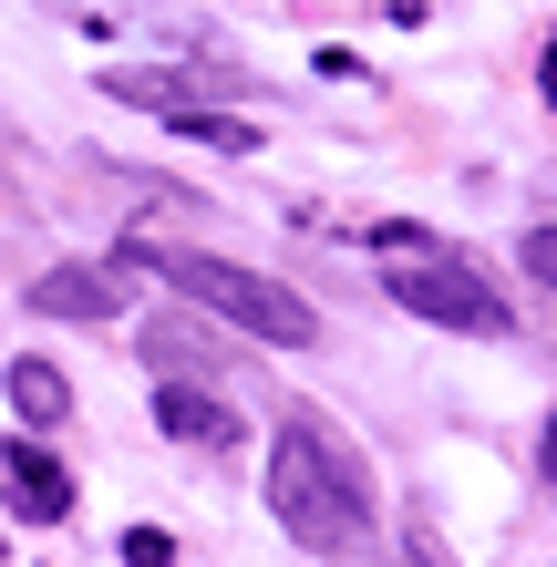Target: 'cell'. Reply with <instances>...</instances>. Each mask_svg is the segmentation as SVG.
<instances>
[{
    "label": "cell",
    "instance_id": "9",
    "mask_svg": "<svg viewBox=\"0 0 557 567\" xmlns=\"http://www.w3.org/2000/svg\"><path fill=\"white\" fill-rule=\"evenodd\" d=\"M166 124H176V135H196V145H217V155H248V145H258L248 114H207V104H166Z\"/></svg>",
    "mask_w": 557,
    "mask_h": 567
},
{
    "label": "cell",
    "instance_id": "12",
    "mask_svg": "<svg viewBox=\"0 0 557 567\" xmlns=\"http://www.w3.org/2000/svg\"><path fill=\"white\" fill-rule=\"evenodd\" d=\"M403 567H454V557H444L434 526H403Z\"/></svg>",
    "mask_w": 557,
    "mask_h": 567
},
{
    "label": "cell",
    "instance_id": "5",
    "mask_svg": "<svg viewBox=\"0 0 557 567\" xmlns=\"http://www.w3.org/2000/svg\"><path fill=\"white\" fill-rule=\"evenodd\" d=\"M155 433H176V444H196V454H227L248 423L227 413L217 392H196V382H155Z\"/></svg>",
    "mask_w": 557,
    "mask_h": 567
},
{
    "label": "cell",
    "instance_id": "4",
    "mask_svg": "<svg viewBox=\"0 0 557 567\" xmlns=\"http://www.w3.org/2000/svg\"><path fill=\"white\" fill-rule=\"evenodd\" d=\"M0 495H11V516H31V526L73 516V475H62V454L42 433H11V444H0Z\"/></svg>",
    "mask_w": 557,
    "mask_h": 567
},
{
    "label": "cell",
    "instance_id": "7",
    "mask_svg": "<svg viewBox=\"0 0 557 567\" xmlns=\"http://www.w3.org/2000/svg\"><path fill=\"white\" fill-rule=\"evenodd\" d=\"M11 413H21V433H62L73 423V382L52 361H11Z\"/></svg>",
    "mask_w": 557,
    "mask_h": 567
},
{
    "label": "cell",
    "instance_id": "10",
    "mask_svg": "<svg viewBox=\"0 0 557 567\" xmlns=\"http://www.w3.org/2000/svg\"><path fill=\"white\" fill-rule=\"evenodd\" d=\"M124 567H176V547H166V526H124Z\"/></svg>",
    "mask_w": 557,
    "mask_h": 567
},
{
    "label": "cell",
    "instance_id": "13",
    "mask_svg": "<svg viewBox=\"0 0 557 567\" xmlns=\"http://www.w3.org/2000/svg\"><path fill=\"white\" fill-rule=\"evenodd\" d=\"M537 464H547V485H557V413H547V433H537Z\"/></svg>",
    "mask_w": 557,
    "mask_h": 567
},
{
    "label": "cell",
    "instance_id": "2",
    "mask_svg": "<svg viewBox=\"0 0 557 567\" xmlns=\"http://www.w3.org/2000/svg\"><path fill=\"white\" fill-rule=\"evenodd\" d=\"M124 269H155L166 289H186L196 310H217V320H238L248 341H269V351H310V341H320V310H310L300 289H279L269 269H238V258H217V248L135 238V248H124Z\"/></svg>",
    "mask_w": 557,
    "mask_h": 567
},
{
    "label": "cell",
    "instance_id": "3",
    "mask_svg": "<svg viewBox=\"0 0 557 567\" xmlns=\"http://www.w3.org/2000/svg\"><path fill=\"white\" fill-rule=\"evenodd\" d=\"M382 289L403 299L413 320H434V330H475V341H506V330H516L506 289L485 269H465L454 248H423V258H403V269H382Z\"/></svg>",
    "mask_w": 557,
    "mask_h": 567
},
{
    "label": "cell",
    "instance_id": "1",
    "mask_svg": "<svg viewBox=\"0 0 557 567\" xmlns=\"http://www.w3.org/2000/svg\"><path fill=\"white\" fill-rule=\"evenodd\" d=\"M269 516L310 557H362L372 547V475L320 413H289L269 433Z\"/></svg>",
    "mask_w": 557,
    "mask_h": 567
},
{
    "label": "cell",
    "instance_id": "8",
    "mask_svg": "<svg viewBox=\"0 0 557 567\" xmlns=\"http://www.w3.org/2000/svg\"><path fill=\"white\" fill-rule=\"evenodd\" d=\"M145 361H155V382H186V372H217V351H207V330H186V320H145Z\"/></svg>",
    "mask_w": 557,
    "mask_h": 567
},
{
    "label": "cell",
    "instance_id": "11",
    "mask_svg": "<svg viewBox=\"0 0 557 567\" xmlns=\"http://www.w3.org/2000/svg\"><path fill=\"white\" fill-rule=\"evenodd\" d=\"M527 279L557 299V227H527Z\"/></svg>",
    "mask_w": 557,
    "mask_h": 567
},
{
    "label": "cell",
    "instance_id": "6",
    "mask_svg": "<svg viewBox=\"0 0 557 567\" xmlns=\"http://www.w3.org/2000/svg\"><path fill=\"white\" fill-rule=\"evenodd\" d=\"M31 310L42 320H114L124 310V269H83V258L73 269H42L31 279Z\"/></svg>",
    "mask_w": 557,
    "mask_h": 567
}]
</instances>
